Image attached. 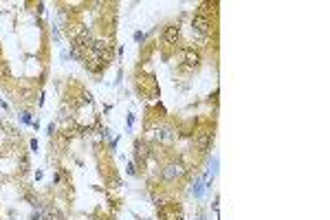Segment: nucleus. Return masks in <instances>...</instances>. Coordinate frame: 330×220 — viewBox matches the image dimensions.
Instances as JSON below:
<instances>
[{"label": "nucleus", "instance_id": "nucleus-10", "mask_svg": "<svg viewBox=\"0 0 330 220\" xmlns=\"http://www.w3.org/2000/svg\"><path fill=\"white\" fill-rule=\"evenodd\" d=\"M7 77H9V68L5 62H0V79H7Z\"/></svg>", "mask_w": 330, "mask_h": 220}, {"label": "nucleus", "instance_id": "nucleus-9", "mask_svg": "<svg viewBox=\"0 0 330 220\" xmlns=\"http://www.w3.org/2000/svg\"><path fill=\"white\" fill-rule=\"evenodd\" d=\"M42 220H62V216L57 209H46V211H42Z\"/></svg>", "mask_w": 330, "mask_h": 220}, {"label": "nucleus", "instance_id": "nucleus-4", "mask_svg": "<svg viewBox=\"0 0 330 220\" xmlns=\"http://www.w3.org/2000/svg\"><path fill=\"white\" fill-rule=\"evenodd\" d=\"M211 141H214V130H202L200 134H198V139H196V143H198V148L205 152V150H209L211 148Z\"/></svg>", "mask_w": 330, "mask_h": 220}, {"label": "nucleus", "instance_id": "nucleus-6", "mask_svg": "<svg viewBox=\"0 0 330 220\" xmlns=\"http://www.w3.org/2000/svg\"><path fill=\"white\" fill-rule=\"evenodd\" d=\"M205 189H207V187H205V176H200V178L194 183V187H192V194H194L196 198H200L202 194H205Z\"/></svg>", "mask_w": 330, "mask_h": 220}, {"label": "nucleus", "instance_id": "nucleus-1", "mask_svg": "<svg viewBox=\"0 0 330 220\" xmlns=\"http://www.w3.org/2000/svg\"><path fill=\"white\" fill-rule=\"evenodd\" d=\"M198 64H200V55L194 51V48H185V57H183L181 70H194Z\"/></svg>", "mask_w": 330, "mask_h": 220}, {"label": "nucleus", "instance_id": "nucleus-11", "mask_svg": "<svg viewBox=\"0 0 330 220\" xmlns=\"http://www.w3.org/2000/svg\"><path fill=\"white\" fill-rule=\"evenodd\" d=\"M22 123H27V126H33V119H31V112H22Z\"/></svg>", "mask_w": 330, "mask_h": 220}, {"label": "nucleus", "instance_id": "nucleus-12", "mask_svg": "<svg viewBox=\"0 0 330 220\" xmlns=\"http://www.w3.org/2000/svg\"><path fill=\"white\" fill-rule=\"evenodd\" d=\"M132 126H134V114L130 112L128 114V130H132Z\"/></svg>", "mask_w": 330, "mask_h": 220}, {"label": "nucleus", "instance_id": "nucleus-3", "mask_svg": "<svg viewBox=\"0 0 330 220\" xmlns=\"http://www.w3.org/2000/svg\"><path fill=\"white\" fill-rule=\"evenodd\" d=\"M209 24H211L209 16L196 13V16H194V20H192V29H194V31H198V33H205V31L209 29Z\"/></svg>", "mask_w": 330, "mask_h": 220}, {"label": "nucleus", "instance_id": "nucleus-7", "mask_svg": "<svg viewBox=\"0 0 330 220\" xmlns=\"http://www.w3.org/2000/svg\"><path fill=\"white\" fill-rule=\"evenodd\" d=\"M134 154H137V159H141V161H143V159L150 154L147 145H145V143H141V141H137V143H134Z\"/></svg>", "mask_w": 330, "mask_h": 220}, {"label": "nucleus", "instance_id": "nucleus-17", "mask_svg": "<svg viewBox=\"0 0 330 220\" xmlns=\"http://www.w3.org/2000/svg\"><path fill=\"white\" fill-rule=\"evenodd\" d=\"M198 220H205V216H200V218H198Z\"/></svg>", "mask_w": 330, "mask_h": 220}, {"label": "nucleus", "instance_id": "nucleus-13", "mask_svg": "<svg viewBox=\"0 0 330 220\" xmlns=\"http://www.w3.org/2000/svg\"><path fill=\"white\" fill-rule=\"evenodd\" d=\"M134 40H137V42H143V40H145V33L137 31V33H134Z\"/></svg>", "mask_w": 330, "mask_h": 220}, {"label": "nucleus", "instance_id": "nucleus-16", "mask_svg": "<svg viewBox=\"0 0 330 220\" xmlns=\"http://www.w3.org/2000/svg\"><path fill=\"white\" fill-rule=\"evenodd\" d=\"M0 106H2V108H7V104H5V101H2V99H0Z\"/></svg>", "mask_w": 330, "mask_h": 220}, {"label": "nucleus", "instance_id": "nucleus-8", "mask_svg": "<svg viewBox=\"0 0 330 220\" xmlns=\"http://www.w3.org/2000/svg\"><path fill=\"white\" fill-rule=\"evenodd\" d=\"M154 137H156V139H161V141H172V137H174V134H172V130H170V128H159V130L154 132Z\"/></svg>", "mask_w": 330, "mask_h": 220}, {"label": "nucleus", "instance_id": "nucleus-5", "mask_svg": "<svg viewBox=\"0 0 330 220\" xmlns=\"http://www.w3.org/2000/svg\"><path fill=\"white\" fill-rule=\"evenodd\" d=\"M179 35H181L179 27H176V24H170V27H165V31H163V42L165 44H176L179 42Z\"/></svg>", "mask_w": 330, "mask_h": 220}, {"label": "nucleus", "instance_id": "nucleus-14", "mask_svg": "<svg viewBox=\"0 0 330 220\" xmlns=\"http://www.w3.org/2000/svg\"><path fill=\"white\" fill-rule=\"evenodd\" d=\"M31 220H42V211H40V209L33 211V213H31Z\"/></svg>", "mask_w": 330, "mask_h": 220}, {"label": "nucleus", "instance_id": "nucleus-2", "mask_svg": "<svg viewBox=\"0 0 330 220\" xmlns=\"http://www.w3.org/2000/svg\"><path fill=\"white\" fill-rule=\"evenodd\" d=\"M183 172H185V167H183L181 163H170V165H165V167H163L161 176H163L165 181H174L176 176H181Z\"/></svg>", "mask_w": 330, "mask_h": 220}, {"label": "nucleus", "instance_id": "nucleus-15", "mask_svg": "<svg viewBox=\"0 0 330 220\" xmlns=\"http://www.w3.org/2000/svg\"><path fill=\"white\" fill-rule=\"evenodd\" d=\"M48 134H51V137L55 134V123H48Z\"/></svg>", "mask_w": 330, "mask_h": 220}]
</instances>
